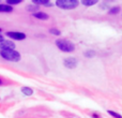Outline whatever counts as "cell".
<instances>
[{
	"instance_id": "14",
	"label": "cell",
	"mask_w": 122,
	"mask_h": 118,
	"mask_svg": "<svg viewBox=\"0 0 122 118\" xmlns=\"http://www.w3.org/2000/svg\"><path fill=\"white\" fill-rule=\"evenodd\" d=\"M23 2V0H6V4L10 6L12 5H16V4H19Z\"/></svg>"
},
{
	"instance_id": "20",
	"label": "cell",
	"mask_w": 122,
	"mask_h": 118,
	"mask_svg": "<svg viewBox=\"0 0 122 118\" xmlns=\"http://www.w3.org/2000/svg\"><path fill=\"white\" fill-rule=\"evenodd\" d=\"M0 32H1V29H0Z\"/></svg>"
},
{
	"instance_id": "6",
	"label": "cell",
	"mask_w": 122,
	"mask_h": 118,
	"mask_svg": "<svg viewBox=\"0 0 122 118\" xmlns=\"http://www.w3.org/2000/svg\"><path fill=\"white\" fill-rule=\"evenodd\" d=\"M2 49H15V43L12 40H2L0 41V51Z\"/></svg>"
},
{
	"instance_id": "8",
	"label": "cell",
	"mask_w": 122,
	"mask_h": 118,
	"mask_svg": "<svg viewBox=\"0 0 122 118\" xmlns=\"http://www.w3.org/2000/svg\"><path fill=\"white\" fill-rule=\"evenodd\" d=\"M33 2L36 5H44V6H53V3L48 0H33Z\"/></svg>"
},
{
	"instance_id": "5",
	"label": "cell",
	"mask_w": 122,
	"mask_h": 118,
	"mask_svg": "<svg viewBox=\"0 0 122 118\" xmlns=\"http://www.w3.org/2000/svg\"><path fill=\"white\" fill-rule=\"evenodd\" d=\"M63 64H64V67L69 68V69H75L78 64V60L75 57H69L64 59Z\"/></svg>"
},
{
	"instance_id": "15",
	"label": "cell",
	"mask_w": 122,
	"mask_h": 118,
	"mask_svg": "<svg viewBox=\"0 0 122 118\" xmlns=\"http://www.w3.org/2000/svg\"><path fill=\"white\" fill-rule=\"evenodd\" d=\"M107 113L114 118H122V115L119 114V113H117V112H115V111H108Z\"/></svg>"
},
{
	"instance_id": "1",
	"label": "cell",
	"mask_w": 122,
	"mask_h": 118,
	"mask_svg": "<svg viewBox=\"0 0 122 118\" xmlns=\"http://www.w3.org/2000/svg\"><path fill=\"white\" fill-rule=\"evenodd\" d=\"M56 46L60 49L61 52L64 53H72L75 51V45L71 42V41L66 40V39H58L56 40Z\"/></svg>"
},
{
	"instance_id": "7",
	"label": "cell",
	"mask_w": 122,
	"mask_h": 118,
	"mask_svg": "<svg viewBox=\"0 0 122 118\" xmlns=\"http://www.w3.org/2000/svg\"><path fill=\"white\" fill-rule=\"evenodd\" d=\"M32 16L36 17V18H38V19H43V21L48 19V17H49L48 15H47V13L42 12V11H39V12H36V13H33V14H32Z\"/></svg>"
},
{
	"instance_id": "2",
	"label": "cell",
	"mask_w": 122,
	"mask_h": 118,
	"mask_svg": "<svg viewBox=\"0 0 122 118\" xmlns=\"http://www.w3.org/2000/svg\"><path fill=\"white\" fill-rule=\"evenodd\" d=\"M0 56L5 60L12 62H17L20 60V54L15 49H2L0 51Z\"/></svg>"
},
{
	"instance_id": "11",
	"label": "cell",
	"mask_w": 122,
	"mask_h": 118,
	"mask_svg": "<svg viewBox=\"0 0 122 118\" xmlns=\"http://www.w3.org/2000/svg\"><path fill=\"white\" fill-rule=\"evenodd\" d=\"M120 6H112V8H110L109 10H108V14L110 15H115V14H118V13H120Z\"/></svg>"
},
{
	"instance_id": "10",
	"label": "cell",
	"mask_w": 122,
	"mask_h": 118,
	"mask_svg": "<svg viewBox=\"0 0 122 118\" xmlns=\"http://www.w3.org/2000/svg\"><path fill=\"white\" fill-rule=\"evenodd\" d=\"M20 90L25 96H31L32 93H33V90H32L30 87H21Z\"/></svg>"
},
{
	"instance_id": "9",
	"label": "cell",
	"mask_w": 122,
	"mask_h": 118,
	"mask_svg": "<svg viewBox=\"0 0 122 118\" xmlns=\"http://www.w3.org/2000/svg\"><path fill=\"white\" fill-rule=\"evenodd\" d=\"M11 12H13V6L0 3V13H11Z\"/></svg>"
},
{
	"instance_id": "16",
	"label": "cell",
	"mask_w": 122,
	"mask_h": 118,
	"mask_svg": "<svg viewBox=\"0 0 122 118\" xmlns=\"http://www.w3.org/2000/svg\"><path fill=\"white\" fill-rule=\"evenodd\" d=\"M49 33L54 34V36H60L61 31L59 29H57V28H51V29H49Z\"/></svg>"
},
{
	"instance_id": "17",
	"label": "cell",
	"mask_w": 122,
	"mask_h": 118,
	"mask_svg": "<svg viewBox=\"0 0 122 118\" xmlns=\"http://www.w3.org/2000/svg\"><path fill=\"white\" fill-rule=\"evenodd\" d=\"M85 56H86L87 58L94 57V56H95V52L94 51H87V52H85Z\"/></svg>"
},
{
	"instance_id": "13",
	"label": "cell",
	"mask_w": 122,
	"mask_h": 118,
	"mask_svg": "<svg viewBox=\"0 0 122 118\" xmlns=\"http://www.w3.org/2000/svg\"><path fill=\"white\" fill-rule=\"evenodd\" d=\"M97 3V0H82L81 1V4H84L86 6H92Z\"/></svg>"
},
{
	"instance_id": "18",
	"label": "cell",
	"mask_w": 122,
	"mask_h": 118,
	"mask_svg": "<svg viewBox=\"0 0 122 118\" xmlns=\"http://www.w3.org/2000/svg\"><path fill=\"white\" fill-rule=\"evenodd\" d=\"M3 40V36H2V34H0V41H2Z\"/></svg>"
},
{
	"instance_id": "4",
	"label": "cell",
	"mask_w": 122,
	"mask_h": 118,
	"mask_svg": "<svg viewBox=\"0 0 122 118\" xmlns=\"http://www.w3.org/2000/svg\"><path fill=\"white\" fill-rule=\"evenodd\" d=\"M5 36L9 37L12 40L16 41H23L26 39V34L24 32H18V31H8L5 32Z\"/></svg>"
},
{
	"instance_id": "19",
	"label": "cell",
	"mask_w": 122,
	"mask_h": 118,
	"mask_svg": "<svg viewBox=\"0 0 122 118\" xmlns=\"http://www.w3.org/2000/svg\"><path fill=\"white\" fill-rule=\"evenodd\" d=\"M0 84H1V80H0Z\"/></svg>"
},
{
	"instance_id": "12",
	"label": "cell",
	"mask_w": 122,
	"mask_h": 118,
	"mask_svg": "<svg viewBox=\"0 0 122 118\" xmlns=\"http://www.w3.org/2000/svg\"><path fill=\"white\" fill-rule=\"evenodd\" d=\"M27 11H29L30 13H36V12H39V5H36V4H32V5H28L27 8Z\"/></svg>"
},
{
	"instance_id": "3",
	"label": "cell",
	"mask_w": 122,
	"mask_h": 118,
	"mask_svg": "<svg viewBox=\"0 0 122 118\" xmlns=\"http://www.w3.org/2000/svg\"><path fill=\"white\" fill-rule=\"evenodd\" d=\"M78 4H79V1L77 0H57L56 1V5L62 10H73L77 8Z\"/></svg>"
}]
</instances>
